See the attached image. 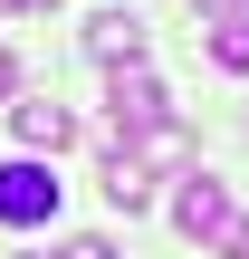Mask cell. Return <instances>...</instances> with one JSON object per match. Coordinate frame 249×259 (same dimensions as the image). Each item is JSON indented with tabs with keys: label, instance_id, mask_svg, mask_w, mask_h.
<instances>
[{
	"label": "cell",
	"instance_id": "9",
	"mask_svg": "<svg viewBox=\"0 0 249 259\" xmlns=\"http://www.w3.org/2000/svg\"><path fill=\"white\" fill-rule=\"evenodd\" d=\"M58 259H115V240H96V231H86V240H67Z\"/></svg>",
	"mask_w": 249,
	"mask_h": 259
},
{
	"label": "cell",
	"instance_id": "2",
	"mask_svg": "<svg viewBox=\"0 0 249 259\" xmlns=\"http://www.w3.org/2000/svg\"><path fill=\"white\" fill-rule=\"evenodd\" d=\"M0 221H10V231H38V221H58V173H48L38 154L0 163Z\"/></svg>",
	"mask_w": 249,
	"mask_h": 259
},
{
	"label": "cell",
	"instance_id": "11",
	"mask_svg": "<svg viewBox=\"0 0 249 259\" xmlns=\"http://www.w3.org/2000/svg\"><path fill=\"white\" fill-rule=\"evenodd\" d=\"M0 96H19V58L10 48H0Z\"/></svg>",
	"mask_w": 249,
	"mask_h": 259
},
{
	"label": "cell",
	"instance_id": "5",
	"mask_svg": "<svg viewBox=\"0 0 249 259\" xmlns=\"http://www.w3.org/2000/svg\"><path fill=\"white\" fill-rule=\"evenodd\" d=\"M10 135H19L29 154H58V144L77 135V115H67L58 96H19V106H10Z\"/></svg>",
	"mask_w": 249,
	"mask_h": 259
},
{
	"label": "cell",
	"instance_id": "8",
	"mask_svg": "<svg viewBox=\"0 0 249 259\" xmlns=\"http://www.w3.org/2000/svg\"><path fill=\"white\" fill-rule=\"evenodd\" d=\"M211 67H230V77H249V10H230V19H211Z\"/></svg>",
	"mask_w": 249,
	"mask_h": 259
},
{
	"label": "cell",
	"instance_id": "12",
	"mask_svg": "<svg viewBox=\"0 0 249 259\" xmlns=\"http://www.w3.org/2000/svg\"><path fill=\"white\" fill-rule=\"evenodd\" d=\"M192 10H211V19H230V10H249V0H192Z\"/></svg>",
	"mask_w": 249,
	"mask_h": 259
},
{
	"label": "cell",
	"instance_id": "10",
	"mask_svg": "<svg viewBox=\"0 0 249 259\" xmlns=\"http://www.w3.org/2000/svg\"><path fill=\"white\" fill-rule=\"evenodd\" d=\"M221 259H249V211L230 221V231H221Z\"/></svg>",
	"mask_w": 249,
	"mask_h": 259
},
{
	"label": "cell",
	"instance_id": "3",
	"mask_svg": "<svg viewBox=\"0 0 249 259\" xmlns=\"http://www.w3.org/2000/svg\"><path fill=\"white\" fill-rule=\"evenodd\" d=\"M240 211H230V183H211V173H182V192H173V231L182 240H202V250H221V231H230Z\"/></svg>",
	"mask_w": 249,
	"mask_h": 259
},
{
	"label": "cell",
	"instance_id": "1",
	"mask_svg": "<svg viewBox=\"0 0 249 259\" xmlns=\"http://www.w3.org/2000/svg\"><path fill=\"white\" fill-rule=\"evenodd\" d=\"M106 115H115V135L134 144V135H154V125L173 115V96H163L154 67H115V77H106Z\"/></svg>",
	"mask_w": 249,
	"mask_h": 259
},
{
	"label": "cell",
	"instance_id": "13",
	"mask_svg": "<svg viewBox=\"0 0 249 259\" xmlns=\"http://www.w3.org/2000/svg\"><path fill=\"white\" fill-rule=\"evenodd\" d=\"M10 10H19V0H0V19H10Z\"/></svg>",
	"mask_w": 249,
	"mask_h": 259
},
{
	"label": "cell",
	"instance_id": "6",
	"mask_svg": "<svg viewBox=\"0 0 249 259\" xmlns=\"http://www.w3.org/2000/svg\"><path fill=\"white\" fill-rule=\"evenodd\" d=\"M125 154H134V163H144V173H202V163H192V135H182V125H173V115H163V125H154V135H134V144H125Z\"/></svg>",
	"mask_w": 249,
	"mask_h": 259
},
{
	"label": "cell",
	"instance_id": "4",
	"mask_svg": "<svg viewBox=\"0 0 249 259\" xmlns=\"http://www.w3.org/2000/svg\"><path fill=\"white\" fill-rule=\"evenodd\" d=\"M86 58H96L106 77H115V67H144V19H134V10H96V19H86Z\"/></svg>",
	"mask_w": 249,
	"mask_h": 259
},
{
	"label": "cell",
	"instance_id": "7",
	"mask_svg": "<svg viewBox=\"0 0 249 259\" xmlns=\"http://www.w3.org/2000/svg\"><path fill=\"white\" fill-rule=\"evenodd\" d=\"M96 183H106V202H115V211H144V202H154V173H144L134 154H106V173H96Z\"/></svg>",
	"mask_w": 249,
	"mask_h": 259
},
{
	"label": "cell",
	"instance_id": "14",
	"mask_svg": "<svg viewBox=\"0 0 249 259\" xmlns=\"http://www.w3.org/2000/svg\"><path fill=\"white\" fill-rule=\"evenodd\" d=\"M19 259H48V250H19Z\"/></svg>",
	"mask_w": 249,
	"mask_h": 259
},
{
	"label": "cell",
	"instance_id": "15",
	"mask_svg": "<svg viewBox=\"0 0 249 259\" xmlns=\"http://www.w3.org/2000/svg\"><path fill=\"white\" fill-rule=\"evenodd\" d=\"M19 10H38V0H19Z\"/></svg>",
	"mask_w": 249,
	"mask_h": 259
}]
</instances>
